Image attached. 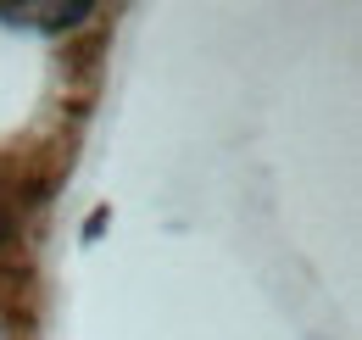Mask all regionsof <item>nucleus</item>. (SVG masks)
<instances>
[{"instance_id": "nucleus-1", "label": "nucleus", "mask_w": 362, "mask_h": 340, "mask_svg": "<svg viewBox=\"0 0 362 340\" xmlns=\"http://www.w3.org/2000/svg\"><path fill=\"white\" fill-rule=\"evenodd\" d=\"M0 17L40 23V28H67V23L90 17V0H23V6H0Z\"/></svg>"}]
</instances>
